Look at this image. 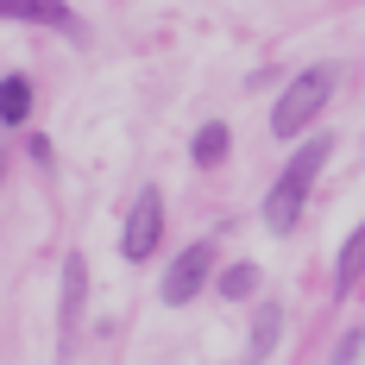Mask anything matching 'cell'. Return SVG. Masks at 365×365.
Masks as SVG:
<instances>
[{
  "label": "cell",
  "instance_id": "obj_1",
  "mask_svg": "<svg viewBox=\"0 0 365 365\" xmlns=\"http://www.w3.org/2000/svg\"><path fill=\"white\" fill-rule=\"evenodd\" d=\"M328 158H334L328 133H315V139L296 145V158L277 170L271 195H264V227H271V233H296V220H302V208H309V189H315V177H322Z\"/></svg>",
  "mask_w": 365,
  "mask_h": 365
},
{
  "label": "cell",
  "instance_id": "obj_2",
  "mask_svg": "<svg viewBox=\"0 0 365 365\" xmlns=\"http://www.w3.org/2000/svg\"><path fill=\"white\" fill-rule=\"evenodd\" d=\"M334 82H340L334 63H315V70L290 76V88H284V95H277V108H271V133H277V139L309 133V126L322 120V108L334 101Z\"/></svg>",
  "mask_w": 365,
  "mask_h": 365
},
{
  "label": "cell",
  "instance_id": "obj_3",
  "mask_svg": "<svg viewBox=\"0 0 365 365\" xmlns=\"http://www.w3.org/2000/svg\"><path fill=\"white\" fill-rule=\"evenodd\" d=\"M158 246H164V189L145 182L133 195V208H126V227H120V258L126 264H145Z\"/></svg>",
  "mask_w": 365,
  "mask_h": 365
},
{
  "label": "cell",
  "instance_id": "obj_4",
  "mask_svg": "<svg viewBox=\"0 0 365 365\" xmlns=\"http://www.w3.org/2000/svg\"><path fill=\"white\" fill-rule=\"evenodd\" d=\"M208 284H215V240H195V246H182V252L170 258V271H164L158 296H164L170 309H182V302H195Z\"/></svg>",
  "mask_w": 365,
  "mask_h": 365
},
{
  "label": "cell",
  "instance_id": "obj_5",
  "mask_svg": "<svg viewBox=\"0 0 365 365\" xmlns=\"http://www.w3.org/2000/svg\"><path fill=\"white\" fill-rule=\"evenodd\" d=\"M82 309H88V258L70 252L63 258V309H57V340L70 346L76 328H82Z\"/></svg>",
  "mask_w": 365,
  "mask_h": 365
},
{
  "label": "cell",
  "instance_id": "obj_6",
  "mask_svg": "<svg viewBox=\"0 0 365 365\" xmlns=\"http://www.w3.org/2000/svg\"><path fill=\"white\" fill-rule=\"evenodd\" d=\"M0 19H26V26H51V32H82L70 0H0Z\"/></svg>",
  "mask_w": 365,
  "mask_h": 365
},
{
  "label": "cell",
  "instance_id": "obj_7",
  "mask_svg": "<svg viewBox=\"0 0 365 365\" xmlns=\"http://www.w3.org/2000/svg\"><path fill=\"white\" fill-rule=\"evenodd\" d=\"M277 340H284V302H258V322H252V340H246L240 365H264L277 353Z\"/></svg>",
  "mask_w": 365,
  "mask_h": 365
},
{
  "label": "cell",
  "instance_id": "obj_8",
  "mask_svg": "<svg viewBox=\"0 0 365 365\" xmlns=\"http://www.w3.org/2000/svg\"><path fill=\"white\" fill-rule=\"evenodd\" d=\"M26 120H32V76L13 70V76H0V126L19 133Z\"/></svg>",
  "mask_w": 365,
  "mask_h": 365
},
{
  "label": "cell",
  "instance_id": "obj_9",
  "mask_svg": "<svg viewBox=\"0 0 365 365\" xmlns=\"http://www.w3.org/2000/svg\"><path fill=\"white\" fill-rule=\"evenodd\" d=\"M365 277V220L346 233V246H340V258H334V296H353Z\"/></svg>",
  "mask_w": 365,
  "mask_h": 365
},
{
  "label": "cell",
  "instance_id": "obj_10",
  "mask_svg": "<svg viewBox=\"0 0 365 365\" xmlns=\"http://www.w3.org/2000/svg\"><path fill=\"white\" fill-rule=\"evenodd\" d=\"M227 151H233V133H227L220 120H208V126L195 133L189 158H195V170H220V164H227Z\"/></svg>",
  "mask_w": 365,
  "mask_h": 365
},
{
  "label": "cell",
  "instance_id": "obj_11",
  "mask_svg": "<svg viewBox=\"0 0 365 365\" xmlns=\"http://www.w3.org/2000/svg\"><path fill=\"white\" fill-rule=\"evenodd\" d=\"M215 290L227 296V302H246V296L258 290V264H252V258H240V264H227V271L215 277Z\"/></svg>",
  "mask_w": 365,
  "mask_h": 365
},
{
  "label": "cell",
  "instance_id": "obj_12",
  "mask_svg": "<svg viewBox=\"0 0 365 365\" xmlns=\"http://www.w3.org/2000/svg\"><path fill=\"white\" fill-rule=\"evenodd\" d=\"M365 359V328H346L340 340H334V359L328 365H359Z\"/></svg>",
  "mask_w": 365,
  "mask_h": 365
}]
</instances>
